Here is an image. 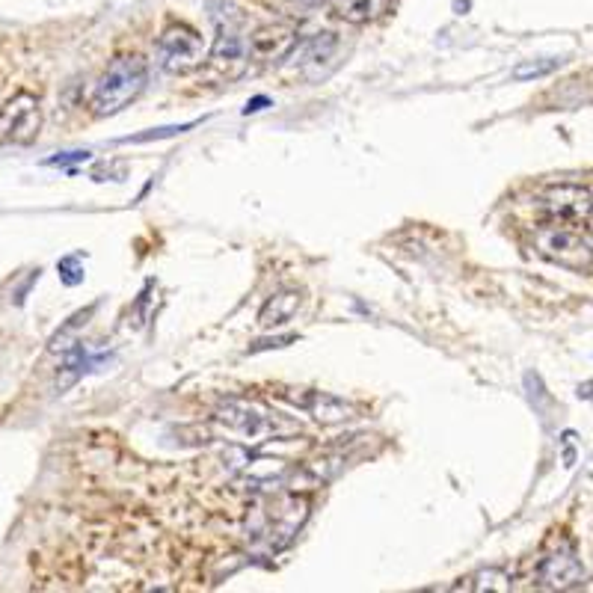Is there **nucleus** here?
<instances>
[{
  "mask_svg": "<svg viewBox=\"0 0 593 593\" xmlns=\"http://www.w3.org/2000/svg\"><path fill=\"white\" fill-rule=\"evenodd\" d=\"M75 261H78L75 255H69V258H63V261H60V273H63L66 285H78V282L84 279V276H81V270H72V267H75Z\"/></svg>",
  "mask_w": 593,
  "mask_h": 593,
  "instance_id": "19",
  "label": "nucleus"
},
{
  "mask_svg": "<svg viewBox=\"0 0 593 593\" xmlns=\"http://www.w3.org/2000/svg\"><path fill=\"white\" fill-rule=\"evenodd\" d=\"M543 211L552 217V223L579 226L593 217V193L579 184H555L540 196Z\"/></svg>",
  "mask_w": 593,
  "mask_h": 593,
  "instance_id": "6",
  "label": "nucleus"
},
{
  "mask_svg": "<svg viewBox=\"0 0 593 593\" xmlns=\"http://www.w3.org/2000/svg\"><path fill=\"white\" fill-rule=\"evenodd\" d=\"M336 51H339V36L336 33H318V36H312L306 42H297L291 48L288 60H294V66H300L303 75L315 81L318 75H324L321 72V63L333 60Z\"/></svg>",
  "mask_w": 593,
  "mask_h": 593,
  "instance_id": "10",
  "label": "nucleus"
},
{
  "mask_svg": "<svg viewBox=\"0 0 593 593\" xmlns=\"http://www.w3.org/2000/svg\"><path fill=\"white\" fill-rule=\"evenodd\" d=\"M297 3H312V0H297Z\"/></svg>",
  "mask_w": 593,
  "mask_h": 593,
  "instance_id": "22",
  "label": "nucleus"
},
{
  "mask_svg": "<svg viewBox=\"0 0 593 593\" xmlns=\"http://www.w3.org/2000/svg\"><path fill=\"white\" fill-rule=\"evenodd\" d=\"M190 128H193V122H187V125H170V128H152V131L137 134V137H122L119 143H149V140H164V137H175V134L190 131Z\"/></svg>",
  "mask_w": 593,
  "mask_h": 593,
  "instance_id": "18",
  "label": "nucleus"
},
{
  "mask_svg": "<svg viewBox=\"0 0 593 593\" xmlns=\"http://www.w3.org/2000/svg\"><path fill=\"white\" fill-rule=\"evenodd\" d=\"M392 0H327L330 15H336L344 24H371L380 15H386Z\"/></svg>",
  "mask_w": 593,
  "mask_h": 593,
  "instance_id": "12",
  "label": "nucleus"
},
{
  "mask_svg": "<svg viewBox=\"0 0 593 593\" xmlns=\"http://www.w3.org/2000/svg\"><path fill=\"white\" fill-rule=\"evenodd\" d=\"M561 66V60H525L513 69V81H534V78H546Z\"/></svg>",
  "mask_w": 593,
  "mask_h": 593,
  "instance_id": "17",
  "label": "nucleus"
},
{
  "mask_svg": "<svg viewBox=\"0 0 593 593\" xmlns=\"http://www.w3.org/2000/svg\"><path fill=\"white\" fill-rule=\"evenodd\" d=\"M217 422L223 424L229 433L241 436L247 445H258L285 433H294L297 427L285 422L279 413H273L270 407L258 404V401H247V398H226L217 407Z\"/></svg>",
  "mask_w": 593,
  "mask_h": 593,
  "instance_id": "2",
  "label": "nucleus"
},
{
  "mask_svg": "<svg viewBox=\"0 0 593 593\" xmlns=\"http://www.w3.org/2000/svg\"><path fill=\"white\" fill-rule=\"evenodd\" d=\"M585 579V570H582V561L576 558V549L570 543H564L561 549H555L543 567H540V582L543 588L549 591H567V588H576L579 582Z\"/></svg>",
  "mask_w": 593,
  "mask_h": 593,
  "instance_id": "8",
  "label": "nucleus"
},
{
  "mask_svg": "<svg viewBox=\"0 0 593 593\" xmlns=\"http://www.w3.org/2000/svg\"><path fill=\"white\" fill-rule=\"evenodd\" d=\"M202 60H205V42L187 24H172L161 33L158 63H161L164 72L184 75V72H193L196 66H202Z\"/></svg>",
  "mask_w": 593,
  "mask_h": 593,
  "instance_id": "4",
  "label": "nucleus"
},
{
  "mask_svg": "<svg viewBox=\"0 0 593 593\" xmlns=\"http://www.w3.org/2000/svg\"><path fill=\"white\" fill-rule=\"evenodd\" d=\"M264 104H267V98H253V101H250V104L244 107V113H255V110H261Z\"/></svg>",
  "mask_w": 593,
  "mask_h": 593,
  "instance_id": "21",
  "label": "nucleus"
},
{
  "mask_svg": "<svg viewBox=\"0 0 593 593\" xmlns=\"http://www.w3.org/2000/svg\"><path fill=\"white\" fill-rule=\"evenodd\" d=\"M463 591H510V576L499 567L481 570L472 579H466V585H460Z\"/></svg>",
  "mask_w": 593,
  "mask_h": 593,
  "instance_id": "16",
  "label": "nucleus"
},
{
  "mask_svg": "<svg viewBox=\"0 0 593 593\" xmlns=\"http://www.w3.org/2000/svg\"><path fill=\"white\" fill-rule=\"evenodd\" d=\"M297 45V30L288 24H267L258 27L253 36L247 39L250 57L261 60V63H276L285 60L291 54V48Z\"/></svg>",
  "mask_w": 593,
  "mask_h": 593,
  "instance_id": "9",
  "label": "nucleus"
},
{
  "mask_svg": "<svg viewBox=\"0 0 593 593\" xmlns=\"http://www.w3.org/2000/svg\"><path fill=\"white\" fill-rule=\"evenodd\" d=\"M146 81H149V66L143 57H137V54L116 57L92 89V98H89L92 113L116 116L146 89Z\"/></svg>",
  "mask_w": 593,
  "mask_h": 593,
  "instance_id": "1",
  "label": "nucleus"
},
{
  "mask_svg": "<svg viewBox=\"0 0 593 593\" xmlns=\"http://www.w3.org/2000/svg\"><path fill=\"white\" fill-rule=\"evenodd\" d=\"M273 513H261L264 525H261V534L258 537H267L273 546H285L303 525L306 519V502L303 499H294V496H285L273 505Z\"/></svg>",
  "mask_w": 593,
  "mask_h": 593,
  "instance_id": "7",
  "label": "nucleus"
},
{
  "mask_svg": "<svg viewBox=\"0 0 593 593\" xmlns=\"http://www.w3.org/2000/svg\"><path fill=\"white\" fill-rule=\"evenodd\" d=\"M81 161H89V152H66V155L48 158L45 164L48 167H66V164H81Z\"/></svg>",
  "mask_w": 593,
  "mask_h": 593,
  "instance_id": "20",
  "label": "nucleus"
},
{
  "mask_svg": "<svg viewBox=\"0 0 593 593\" xmlns=\"http://www.w3.org/2000/svg\"><path fill=\"white\" fill-rule=\"evenodd\" d=\"M537 250L546 258H552L555 264L576 270V273H585L593 267V247L576 229H567L564 223H552V226L540 229Z\"/></svg>",
  "mask_w": 593,
  "mask_h": 593,
  "instance_id": "3",
  "label": "nucleus"
},
{
  "mask_svg": "<svg viewBox=\"0 0 593 593\" xmlns=\"http://www.w3.org/2000/svg\"><path fill=\"white\" fill-rule=\"evenodd\" d=\"M250 57V48H247V39L238 36L232 27L220 30L214 48H211V60L220 63V66H229V63H244Z\"/></svg>",
  "mask_w": 593,
  "mask_h": 593,
  "instance_id": "14",
  "label": "nucleus"
},
{
  "mask_svg": "<svg viewBox=\"0 0 593 593\" xmlns=\"http://www.w3.org/2000/svg\"><path fill=\"white\" fill-rule=\"evenodd\" d=\"M39 128H42V110H39L36 95L15 92L0 107V143L27 146L39 137Z\"/></svg>",
  "mask_w": 593,
  "mask_h": 593,
  "instance_id": "5",
  "label": "nucleus"
},
{
  "mask_svg": "<svg viewBox=\"0 0 593 593\" xmlns=\"http://www.w3.org/2000/svg\"><path fill=\"white\" fill-rule=\"evenodd\" d=\"M300 303H303V294H300V291H294V288H285V291L273 294V297L261 306V312H258V324H261L264 330H276V327L288 324V321L297 315Z\"/></svg>",
  "mask_w": 593,
  "mask_h": 593,
  "instance_id": "13",
  "label": "nucleus"
},
{
  "mask_svg": "<svg viewBox=\"0 0 593 593\" xmlns=\"http://www.w3.org/2000/svg\"><path fill=\"white\" fill-rule=\"evenodd\" d=\"M92 365H95V359L86 353L84 347H72L69 356H66V362H63V368H60V374H57V389L66 392L69 386H75Z\"/></svg>",
  "mask_w": 593,
  "mask_h": 593,
  "instance_id": "15",
  "label": "nucleus"
},
{
  "mask_svg": "<svg viewBox=\"0 0 593 593\" xmlns=\"http://www.w3.org/2000/svg\"><path fill=\"white\" fill-rule=\"evenodd\" d=\"M294 404L321 424H344L356 419V413H359L353 404L341 401L336 395H327V392H309L303 398H294Z\"/></svg>",
  "mask_w": 593,
  "mask_h": 593,
  "instance_id": "11",
  "label": "nucleus"
}]
</instances>
